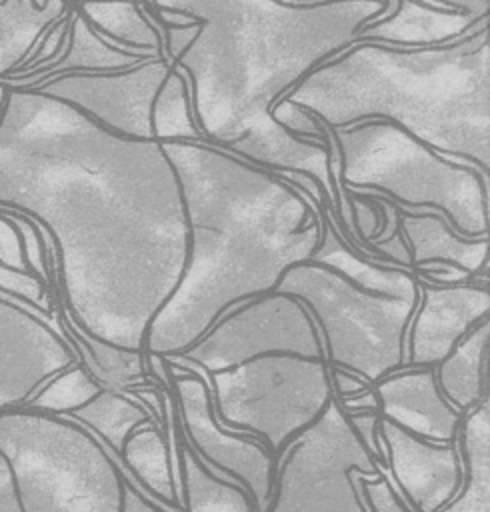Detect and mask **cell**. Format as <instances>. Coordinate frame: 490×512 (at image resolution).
Instances as JSON below:
<instances>
[{
    "label": "cell",
    "instance_id": "obj_4",
    "mask_svg": "<svg viewBox=\"0 0 490 512\" xmlns=\"http://www.w3.org/2000/svg\"><path fill=\"white\" fill-rule=\"evenodd\" d=\"M382 472L334 396L324 414L278 454L266 512H368L358 478Z\"/></svg>",
    "mask_w": 490,
    "mask_h": 512
},
{
    "label": "cell",
    "instance_id": "obj_7",
    "mask_svg": "<svg viewBox=\"0 0 490 512\" xmlns=\"http://www.w3.org/2000/svg\"><path fill=\"white\" fill-rule=\"evenodd\" d=\"M72 364L80 362L64 336L36 312L0 298V414L24 408Z\"/></svg>",
    "mask_w": 490,
    "mask_h": 512
},
{
    "label": "cell",
    "instance_id": "obj_3",
    "mask_svg": "<svg viewBox=\"0 0 490 512\" xmlns=\"http://www.w3.org/2000/svg\"><path fill=\"white\" fill-rule=\"evenodd\" d=\"M206 380L216 418L260 440L274 458L310 428L334 398L328 362L298 354L258 356Z\"/></svg>",
    "mask_w": 490,
    "mask_h": 512
},
{
    "label": "cell",
    "instance_id": "obj_5",
    "mask_svg": "<svg viewBox=\"0 0 490 512\" xmlns=\"http://www.w3.org/2000/svg\"><path fill=\"white\" fill-rule=\"evenodd\" d=\"M266 354L324 358L314 318L290 294L268 292L232 306L192 346L164 358L210 376Z\"/></svg>",
    "mask_w": 490,
    "mask_h": 512
},
{
    "label": "cell",
    "instance_id": "obj_19",
    "mask_svg": "<svg viewBox=\"0 0 490 512\" xmlns=\"http://www.w3.org/2000/svg\"><path fill=\"white\" fill-rule=\"evenodd\" d=\"M346 412V410H344ZM346 418L364 444V448L376 458V462L384 468L386 466V452L378 436V422L380 414L376 410H360V412H346Z\"/></svg>",
    "mask_w": 490,
    "mask_h": 512
},
{
    "label": "cell",
    "instance_id": "obj_17",
    "mask_svg": "<svg viewBox=\"0 0 490 512\" xmlns=\"http://www.w3.org/2000/svg\"><path fill=\"white\" fill-rule=\"evenodd\" d=\"M102 386L86 372L82 364H72L60 374L52 376L28 402L24 408L62 416L72 414L88 400H92Z\"/></svg>",
    "mask_w": 490,
    "mask_h": 512
},
{
    "label": "cell",
    "instance_id": "obj_2",
    "mask_svg": "<svg viewBox=\"0 0 490 512\" xmlns=\"http://www.w3.org/2000/svg\"><path fill=\"white\" fill-rule=\"evenodd\" d=\"M274 292L290 294L306 306L328 366L356 372L372 386L404 366L406 332L420 294H372L314 260L290 264Z\"/></svg>",
    "mask_w": 490,
    "mask_h": 512
},
{
    "label": "cell",
    "instance_id": "obj_21",
    "mask_svg": "<svg viewBox=\"0 0 490 512\" xmlns=\"http://www.w3.org/2000/svg\"><path fill=\"white\" fill-rule=\"evenodd\" d=\"M0 512H24L14 488L12 472L2 456H0Z\"/></svg>",
    "mask_w": 490,
    "mask_h": 512
},
{
    "label": "cell",
    "instance_id": "obj_9",
    "mask_svg": "<svg viewBox=\"0 0 490 512\" xmlns=\"http://www.w3.org/2000/svg\"><path fill=\"white\" fill-rule=\"evenodd\" d=\"M378 436L396 490L412 512H438L462 484V458L454 442L418 438L394 422L380 418Z\"/></svg>",
    "mask_w": 490,
    "mask_h": 512
},
{
    "label": "cell",
    "instance_id": "obj_12",
    "mask_svg": "<svg viewBox=\"0 0 490 512\" xmlns=\"http://www.w3.org/2000/svg\"><path fill=\"white\" fill-rule=\"evenodd\" d=\"M488 342L490 318H484L434 366L438 390L460 414L490 398Z\"/></svg>",
    "mask_w": 490,
    "mask_h": 512
},
{
    "label": "cell",
    "instance_id": "obj_13",
    "mask_svg": "<svg viewBox=\"0 0 490 512\" xmlns=\"http://www.w3.org/2000/svg\"><path fill=\"white\" fill-rule=\"evenodd\" d=\"M456 444L462 484L438 512H490V398L462 416Z\"/></svg>",
    "mask_w": 490,
    "mask_h": 512
},
{
    "label": "cell",
    "instance_id": "obj_15",
    "mask_svg": "<svg viewBox=\"0 0 490 512\" xmlns=\"http://www.w3.org/2000/svg\"><path fill=\"white\" fill-rule=\"evenodd\" d=\"M180 462V500L184 512H256L250 494L216 476L180 438L176 440Z\"/></svg>",
    "mask_w": 490,
    "mask_h": 512
},
{
    "label": "cell",
    "instance_id": "obj_6",
    "mask_svg": "<svg viewBox=\"0 0 490 512\" xmlns=\"http://www.w3.org/2000/svg\"><path fill=\"white\" fill-rule=\"evenodd\" d=\"M166 364H170L168 372L174 374L172 396L180 438L216 476L242 486L256 512H266L276 458L260 440L240 434L216 418L212 392L202 370L170 360Z\"/></svg>",
    "mask_w": 490,
    "mask_h": 512
},
{
    "label": "cell",
    "instance_id": "obj_18",
    "mask_svg": "<svg viewBox=\"0 0 490 512\" xmlns=\"http://www.w3.org/2000/svg\"><path fill=\"white\" fill-rule=\"evenodd\" d=\"M358 488L368 512H412L384 472L376 478L360 476Z\"/></svg>",
    "mask_w": 490,
    "mask_h": 512
},
{
    "label": "cell",
    "instance_id": "obj_16",
    "mask_svg": "<svg viewBox=\"0 0 490 512\" xmlns=\"http://www.w3.org/2000/svg\"><path fill=\"white\" fill-rule=\"evenodd\" d=\"M62 416H68L82 424L116 454H122L124 442L138 426L150 420L154 422L152 412L134 394L126 390L106 388H102L92 400H88L72 414Z\"/></svg>",
    "mask_w": 490,
    "mask_h": 512
},
{
    "label": "cell",
    "instance_id": "obj_11",
    "mask_svg": "<svg viewBox=\"0 0 490 512\" xmlns=\"http://www.w3.org/2000/svg\"><path fill=\"white\" fill-rule=\"evenodd\" d=\"M396 208L400 214L398 230L408 244L414 270L430 262H446L474 274L488 258V234L466 238L438 210H402L398 204Z\"/></svg>",
    "mask_w": 490,
    "mask_h": 512
},
{
    "label": "cell",
    "instance_id": "obj_14",
    "mask_svg": "<svg viewBox=\"0 0 490 512\" xmlns=\"http://www.w3.org/2000/svg\"><path fill=\"white\" fill-rule=\"evenodd\" d=\"M58 300L62 328L70 334L76 344L78 362L86 372L106 390H130L134 384L146 378V356L138 350H126L108 344L84 328H80L64 310L60 300V290L54 292Z\"/></svg>",
    "mask_w": 490,
    "mask_h": 512
},
{
    "label": "cell",
    "instance_id": "obj_8",
    "mask_svg": "<svg viewBox=\"0 0 490 512\" xmlns=\"http://www.w3.org/2000/svg\"><path fill=\"white\" fill-rule=\"evenodd\" d=\"M488 282L434 286L416 278L418 306L406 332L404 366L434 368L490 310Z\"/></svg>",
    "mask_w": 490,
    "mask_h": 512
},
{
    "label": "cell",
    "instance_id": "obj_22",
    "mask_svg": "<svg viewBox=\"0 0 490 512\" xmlns=\"http://www.w3.org/2000/svg\"><path fill=\"white\" fill-rule=\"evenodd\" d=\"M122 512H166L162 506L154 504L148 496H144L140 490H136L130 482H126V496Z\"/></svg>",
    "mask_w": 490,
    "mask_h": 512
},
{
    "label": "cell",
    "instance_id": "obj_1",
    "mask_svg": "<svg viewBox=\"0 0 490 512\" xmlns=\"http://www.w3.org/2000/svg\"><path fill=\"white\" fill-rule=\"evenodd\" d=\"M0 456L24 512H122L128 480L102 442L68 416L2 412Z\"/></svg>",
    "mask_w": 490,
    "mask_h": 512
},
{
    "label": "cell",
    "instance_id": "obj_10",
    "mask_svg": "<svg viewBox=\"0 0 490 512\" xmlns=\"http://www.w3.org/2000/svg\"><path fill=\"white\" fill-rule=\"evenodd\" d=\"M380 418L430 442H454L462 416L438 390L434 368L402 366L374 386Z\"/></svg>",
    "mask_w": 490,
    "mask_h": 512
},
{
    "label": "cell",
    "instance_id": "obj_20",
    "mask_svg": "<svg viewBox=\"0 0 490 512\" xmlns=\"http://www.w3.org/2000/svg\"><path fill=\"white\" fill-rule=\"evenodd\" d=\"M330 376H332L334 396L338 400H346V398L358 396V394L366 392L368 388H372V384H368L362 376H358L356 372H350L346 368L330 366Z\"/></svg>",
    "mask_w": 490,
    "mask_h": 512
}]
</instances>
